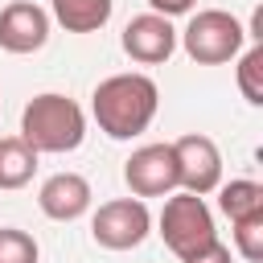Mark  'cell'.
Listing matches in <instances>:
<instances>
[{"mask_svg":"<svg viewBox=\"0 0 263 263\" xmlns=\"http://www.w3.org/2000/svg\"><path fill=\"white\" fill-rule=\"evenodd\" d=\"M41 247L21 226H0V263H37Z\"/></svg>","mask_w":263,"mask_h":263,"instance_id":"cell-15","label":"cell"},{"mask_svg":"<svg viewBox=\"0 0 263 263\" xmlns=\"http://www.w3.org/2000/svg\"><path fill=\"white\" fill-rule=\"evenodd\" d=\"M156 107H160V90L140 70L111 74L90 95V115H95L99 132L111 140H132V136L148 132V123L156 119Z\"/></svg>","mask_w":263,"mask_h":263,"instance_id":"cell-1","label":"cell"},{"mask_svg":"<svg viewBox=\"0 0 263 263\" xmlns=\"http://www.w3.org/2000/svg\"><path fill=\"white\" fill-rule=\"evenodd\" d=\"M177 41L197 66H222V62H234L242 53L247 29L226 8H201L189 16V25L177 33Z\"/></svg>","mask_w":263,"mask_h":263,"instance_id":"cell-3","label":"cell"},{"mask_svg":"<svg viewBox=\"0 0 263 263\" xmlns=\"http://www.w3.org/2000/svg\"><path fill=\"white\" fill-rule=\"evenodd\" d=\"M173 160H177V185L189 193H214L222 185V152L210 136L189 132L181 140H173Z\"/></svg>","mask_w":263,"mask_h":263,"instance_id":"cell-6","label":"cell"},{"mask_svg":"<svg viewBox=\"0 0 263 263\" xmlns=\"http://www.w3.org/2000/svg\"><path fill=\"white\" fill-rule=\"evenodd\" d=\"M218 205H222V214L230 222L251 218V214H263V185L259 181H247V177L226 181V185H218Z\"/></svg>","mask_w":263,"mask_h":263,"instance_id":"cell-13","label":"cell"},{"mask_svg":"<svg viewBox=\"0 0 263 263\" xmlns=\"http://www.w3.org/2000/svg\"><path fill=\"white\" fill-rule=\"evenodd\" d=\"M90 201H95V193H90V181L82 173H53L37 189V205L53 222H78L90 210Z\"/></svg>","mask_w":263,"mask_h":263,"instance_id":"cell-10","label":"cell"},{"mask_svg":"<svg viewBox=\"0 0 263 263\" xmlns=\"http://www.w3.org/2000/svg\"><path fill=\"white\" fill-rule=\"evenodd\" d=\"M119 41H123V53H127L132 62H140V66H160V62H168V58L177 53V29H173V21L160 16V12H140V16H132Z\"/></svg>","mask_w":263,"mask_h":263,"instance_id":"cell-8","label":"cell"},{"mask_svg":"<svg viewBox=\"0 0 263 263\" xmlns=\"http://www.w3.org/2000/svg\"><path fill=\"white\" fill-rule=\"evenodd\" d=\"M230 234H234V251L247 263H259L263 259V214H251V218L230 222Z\"/></svg>","mask_w":263,"mask_h":263,"instance_id":"cell-16","label":"cell"},{"mask_svg":"<svg viewBox=\"0 0 263 263\" xmlns=\"http://www.w3.org/2000/svg\"><path fill=\"white\" fill-rule=\"evenodd\" d=\"M111 8L115 0H49V12L66 33H99L111 21Z\"/></svg>","mask_w":263,"mask_h":263,"instance_id":"cell-11","label":"cell"},{"mask_svg":"<svg viewBox=\"0 0 263 263\" xmlns=\"http://www.w3.org/2000/svg\"><path fill=\"white\" fill-rule=\"evenodd\" d=\"M152 230V214L144 205V197H115L103 201L90 218V238L107 251H132L148 238Z\"/></svg>","mask_w":263,"mask_h":263,"instance_id":"cell-5","label":"cell"},{"mask_svg":"<svg viewBox=\"0 0 263 263\" xmlns=\"http://www.w3.org/2000/svg\"><path fill=\"white\" fill-rule=\"evenodd\" d=\"M49 41V12L33 0H12L0 8V49L8 53H37Z\"/></svg>","mask_w":263,"mask_h":263,"instance_id":"cell-9","label":"cell"},{"mask_svg":"<svg viewBox=\"0 0 263 263\" xmlns=\"http://www.w3.org/2000/svg\"><path fill=\"white\" fill-rule=\"evenodd\" d=\"M123 181L132 189V197H164L177 185V160H173V144H144L123 160Z\"/></svg>","mask_w":263,"mask_h":263,"instance_id":"cell-7","label":"cell"},{"mask_svg":"<svg viewBox=\"0 0 263 263\" xmlns=\"http://www.w3.org/2000/svg\"><path fill=\"white\" fill-rule=\"evenodd\" d=\"M181 263H234V255H230V247H226V242L210 238L205 247H197V251H193V255H185Z\"/></svg>","mask_w":263,"mask_h":263,"instance_id":"cell-17","label":"cell"},{"mask_svg":"<svg viewBox=\"0 0 263 263\" xmlns=\"http://www.w3.org/2000/svg\"><path fill=\"white\" fill-rule=\"evenodd\" d=\"M238 90L251 107L263 103V45L255 41L247 53H238Z\"/></svg>","mask_w":263,"mask_h":263,"instance_id":"cell-14","label":"cell"},{"mask_svg":"<svg viewBox=\"0 0 263 263\" xmlns=\"http://www.w3.org/2000/svg\"><path fill=\"white\" fill-rule=\"evenodd\" d=\"M21 140L37 156L41 152H53V156L74 152L86 140V115L70 95H58V90L33 95L21 111Z\"/></svg>","mask_w":263,"mask_h":263,"instance_id":"cell-2","label":"cell"},{"mask_svg":"<svg viewBox=\"0 0 263 263\" xmlns=\"http://www.w3.org/2000/svg\"><path fill=\"white\" fill-rule=\"evenodd\" d=\"M160 238H164V247L177 259H185L197 247H205L210 238H218L214 234V214H210L205 197L201 193H189V189L173 193L164 201V210H160Z\"/></svg>","mask_w":263,"mask_h":263,"instance_id":"cell-4","label":"cell"},{"mask_svg":"<svg viewBox=\"0 0 263 263\" xmlns=\"http://www.w3.org/2000/svg\"><path fill=\"white\" fill-rule=\"evenodd\" d=\"M193 4L197 0H148V8L160 16H185V12H193Z\"/></svg>","mask_w":263,"mask_h":263,"instance_id":"cell-18","label":"cell"},{"mask_svg":"<svg viewBox=\"0 0 263 263\" xmlns=\"http://www.w3.org/2000/svg\"><path fill=\"white\" fill-rule=\"evenodd\" d=\"M37 173V152L21 136H0V189H25Z\"/></svg>","mask_w":263,"mask_h":263,"instance_id":"cell-12","label":"cell"}]
</instances>
